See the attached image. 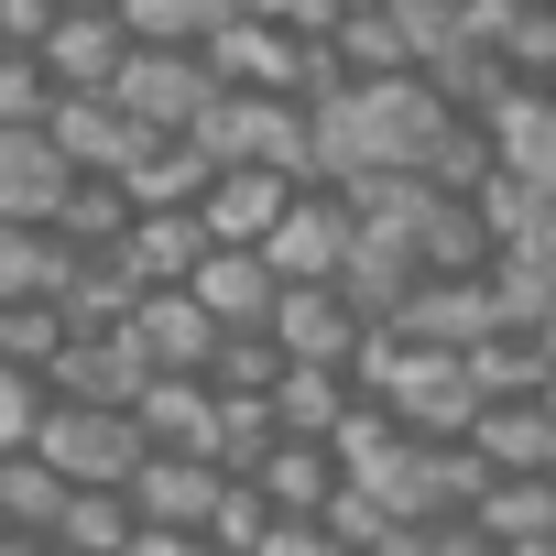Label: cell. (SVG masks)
<instances>
[{"mask_svg":"<svg viewBox=\"0 0 556 556\" xmlns=\"http://www.w3.org/2000/svg\"><path fill=\"white\" fill-rule=\"evenodd\" d=\"M317 110V186H371V175H437L458 142V99L437 77H339L306 99Z\"/></svg>","mask_w":556,"mask_h":556,"instance_id":"obj_1","label":"cell"},{"mask_svg":"<svg viewBox=\"0 0 556 556\" xmlns=\"http://www.w3.org/2000/svg\"><path fill=\"white\" fill-rule=\"evenodd\" d=\"M207 164H273V175H295L317 186V110L306 99H251V88H218V110L186 131Z\"/></svg>","mask_w":556,"mask_h":556,"instance_id":"obj_2","label":"cell"},{"mask_svg":"<svg viewBox=\"0 0 556 556\" xmlns=\"http://www.w3.org/2000/svg\"><path fill=\"white\" fill-rule=\"evenodd\" d=\"M207 66H218V88H251V99H317V88H339L328 45L306 23H273V12H240L207 45Z\"/></svg>","mask_w":556,"mask_h":556,"instance_id":"obj_3","label":"cell"},{"mask_svg":"<svg viewBox=\"0 0 556 556\" xmlns=\"http://www.w3.org/2000/svg\"><path fill=\"white\" fill-rule=\"evenodd\" d=\"M34 447H45L77 491H131V480H142V458H153V437H142V415H131V404H45Z\"/></svg>","mask_w":556,"mask_h":556,"instance_id":"obj_4","label":"cell"},{"mask_svg":"<svg viewBox=\"0 0 556 556\" xmlns=\"http://www.w3.org/2000/svg\"><path fill=\"white\" fill-rule=\"evenodd\" d=\"M153 142H186L207 110H218V66L207 55H175V45H131V66H121V88H110Z\"/></svg>","mask_w":556,"mask_h":556,"instance_id":"obj_5","label":"cell"},{"mask_svg":"<svg viewBox=\"0 0 556 556\" xmlns=\"http://www.w3.org/2000/svg\"><path fill=\"white\" fill-rule=\"evenodd\" d=\"M350 251H361V207H350V186H306V197L285 207V229L262 240V262L285 273V285H339Z\"/></svg>","mask_w":556,"mask_h":556,"instance_id":"obj_6","label":"cell"},{"mask_svg":"<svg viewBox=\"0 0 556 556\" xmlns=\"http://www.w3.org/2000/svg\"><path fill=\"white\" fill-rule=\"evenodd\" d=\"M273 350H285L295 371H361L371 317H361L339 285H285V306H273Z\"/></svg>","mask_w":556,"mask_h":556,"instance_id":"obj_7","label":"cell"},{"mask_svg":"<svg viewBox=\"0 0 556 556\" xmlns=\"http://www.w3.org/2000/svg\"><path fill=\"white\" fill-rule=\"evenodd\" d=\"M404 339H426V350H480V339H513L502 328V295H491V273H426V285H415V306L393 317Z\"/></svg>","mask_w":556,"mask_h":556,"instance_id":"obj_8","label":"cell"},{"mask_svg":"<svg viewBox=\"0 0 556 556\" xmlns=\"http://www.w3.org/2000/svg\"><path fill=\"white\" fill-rule=\"evenodd\" d=\"M77 197V164L55 153V131H0V218L12 229H55Z\"/></svg>","mask_w":556,"mask_h":556,"instance_id":"obj_9","label":"cell"},{"mask_svg":"<svg viewBox=\"0 0 556 556\" xmlns=\"http://www.w3.org/2000/svg\"><path fill=\"white\" fill-rule=\"evenodd\" d=\"M306 186L295 175H273V164H218V186H207V240H229V251H262L273 229H285V207H295Z\"/></svg>","mask_w":556,"mask_h":556,"instance_id":"obj_10","label":"cell"},{"mask_svg":"<svg viewBox=\"0 0 556 556\" xmlns=\"http://www.w3.org/2000/svg\"><path fill=\"white\" fill-rule=\"evenodd\" d=\"M218 502H229V469H218V458H175V447H153L142 480H131V513H142V523H175V534H207Z\"/></svg>","mask_w":556,"mask_h":556,"instance_id":"obj_11","label":"cell"},{"mask_svg":"<svg viewBox=\"0 0 556 556\" xmlns=\"http://www.w3.org/2000/svg\"><path fill=\"white\" fill-rule=\"evenodd\" d=\"M45 66H55V88H66V99H99V88H121V66H131V23H121V12H88V0H77V12L45 34Z\"/></svg>","mask_w":556,"mask_h":556,"instance_id":"obj_12","label":"cell"},{"mask_svg":"<svg viewBox=\"0 0 556 556\" xmlns=\"http://www.w3.org/2000/svg\"><path fill=\"white\" fill-rule=\"evenodd\" d=\"M186 295L240 339V328H273V306H285V273H273L262 251H229V240H218V251L197 262V285H186Z\"/></svg>","mask_w":556,"mask_h":556,"instance_id":"obj_13","label":"cell"},{"mask_svg":"<svg viewBox=\"0 0 556 556\" xmlns=\"http://www.w3.org/2000/svg\"><path fill=\"white\" fill-rule=\"evenodd\" d=\"M45 131H55V153H66L77 175H131V153L153 142L110 88H99V99H55V121H45Z\"/></svg>","mask_w":556,"mask_h":556,"instance_id":"obj_14","label":"cell"},{"mask_svg":"<svg viewBox=\"0 0 556 556\" xmlns=\"http://www.w3.org/2000/svg\"><path fill=\"white\" fill-rule=\"evenodd\" d=\"M218 240H207V218L197 207H142L131 218V240H121V262H131V285L142 295H164V285H197V262H207Z\"/></svg>","mask_w":556,"mask_h":556,"instance_id":"obj_15","label":"cell"},{"mask_svg":"<svg viewBox=\"0 0 556 556\" xmlns=\"http://www.w3.org/2000/svg\"><path fill=\"white\" fill-rule=\"evenodd\" d=\"M131 339H142V361H153V371H207L229 328H218L186 285H164V295H142V306H131Z\"/></svg>","mask_w":556,"mask_h":556,"instance_id":"obj_16","label":"cell"},{"mask_svg":"<svg viewBox=\"0 0 556 556\" xmlns=\"http://www.w3.org/2000/svg\"><path fill=\"white\" fill-rule=\"evenodd\" d=\"M131 415H142V437L175 447V458H207V447H218V382H207V371H153Z\"/></svg>","mask_w":556,"mask_h":556,"instance_id":"obj_17","label":"cell"},{"mask_svg":"<svg viewBox=\"0 0 556 556\" xmlns=\"http://www.w3.org/2000/svg\"><path fill=\"white\" fill-rule=\"evenodd\" d=\"M469 447H480V469L491 480H556V415L523 393V404H491L480 426H469Z\"/></svg>","mask_w":556,"mask_h":556,"instance_id":"obj_18","label":"cell"},{"mask_svg":"<svg viewBox=\"0 0 556 556\" xmlns=\"http://www.w3.org/2000/svg\"><path fill=\"white\" fill-rule=\"evenodd\" d=\"M251 480H262V502L285 513V523H328V502L350 491V469H339V447H306V437H285V447H273V458L251 469Z\"/></svg>","mask_w":556,"mask_h":556,"instance_id":"obj_19","label":"cell"},{"mask_svg":"<svg viewBox=\"0 0 556 556\" xmlns=\"http://www.w3.org/2000/svg\"><path fill=\"white\" fill-rule=\"evenodd\" d=\"M66 285H77V251L55 229H12L0 218V306H66Z\"/></svg>","mask_w":556,"mask_h":556,"instance_id":"obj_20","label":"cell"},{"mask_svg":"<svg viewBox=\"0 0 556 556\" xmlns=\"http://www.w3.org/2000/svg\"><path fill=\"white\" fill-rule=\"evenodd\" d=\"M350 415H361V371H285L273 382V426L306 437V447H328Z\"/></svg>","mask_w":556,"mask_h":556,"instance_id":"obj_21","label":"cell"},{"mask_svg":"<svg viewBox=\"0 0 556 556\" xmlns=\"http://www.w3.org/2000/svg\"><path fill=\"white\" fill-rule=\"evenodd\" d=\"M66 502H77V480H66L45 447H12V458H0V523H12V534H55Z\"/></svg>","mask_w":556,"mask_h":556,"instance_id":"obj_22","label":"cell"},{"mask_svg":"<svg viewBox=\"0 0 556 556\" xmlns=\"http://www.w3.org/2000/svg\"><path fill=\"white\" fill-rule=\"evenodd\" d=\"M469 534H480L491 556H523V545H545V534H556V480H491V502L469 513Z\"/></svg>","mask_w":556,"mask_h":556,"instance_id":"obj_23","label":"cell"},{"mask_svg":"<svg viewBox=\"0 0 556 556\" xmlns=\"http://www.w3.org/2000/svg\"><path fill=\"white\" fill-rule=\"evenodd\" d=\"M240 12H251V0H131L121 23H131V45H175V55H207V45H218Z\"/></svg>","mask_w":556,"mask_h":556,"instance_id":"obj_24","label":"cell"},{"mask_svg":"<svg viewBox=\"0 0 556 556\" xmlns=\"http://www.w3.org/2000/svg\"><path fill=\"white\" fill-rule=\"evenodd\" d=\"M121 186H131V207H207V186H218V164H207L197 142H142Z\"/></svg>","mask_w":556,"mask_h":556,"instance_id":"obj_25","label":"cell"},{"mask_svg":"<svg viewBox=\"0 0 556 556\" xmlns=\"http://www.w3.org/2000/svg\"><path fill=\"white\" fill-rule=\"evenodd\" d=\"M131 218H142V207H131V186H121V175H77V197H66L55 240H66L77 262H99V251H121V240H131Z\"/></svg>","mask_w":556,"mask_h":556,"instance_id":"obj_26","label":"cell"},{"mask_svg":"<svg viewBox=\"0 0 556 556\" xmlns=\"http://www.w3.org/2000/svg\"><path fill=\"white\" fill-rule=\"evenodd\" d=\"M131 534H142L131 491H77V502H66V523H55V545H66V556H131Z\"/></svg>","mask_w":556,"mask_h":556,"instance_id":"obj_27","label":"cell"},{"mask_svg":"<svg viewBox=\"0 0 556 556\" xmlns=\"http://www.w3.org/2000/svg\"><path fill=\"white\" fill-rule=\"evenodd\" d=\"M66 339H77V317H66V306H0V361L34 371V382L66 361Z\"/></svg>","mask_w":556,"mask_h":556,"instance_id":"obj_28","label":"cell"},{"mask_svg":"<svg viewBox=\"0 0 556 556\" xmlns=\"http://www.w3.org/2000/svg\"><path fill=\"white\" fill-rule=\"evenodd\" d=\"M55 99H66V88H55L45 55H0V131H45Z\"/></svg>","mask_w":556,"mask_h":556,"instance_id":"obj_29","label":"cell"},{"mask_svg":"<svg viewBox=\"0 0 556 556\" xmlns=\"http://www.w3.org/2000/svg\"><path fill=\"white\" fill-rule=\"evenodd\" d=\"M285 371H295V361L273 350V328H240V339H218V361H207V382H218V393H273Z\"/></svg>","mask_w":556,"mask_h":556,"instance_id":"obj_30","label":"cell"},{"mask_svg":"<svg viewBox=\"0 0 556 556\" xmlns=\"http://www.w3.org/2000/svg\"><path fill=\"white\" fill-rule=\"evenodd\" d=\"M34 426H45V382L0 361V458H12V447H34Z\"/></svg>","mask_w":556,"mask_h":556,"instance_id":"obj_31","label":"cell"},{"mask_svg":"<svg viewBox=\"0 0 556 556\" xmlns=\"http://www.w3.org/2000/svg\"><path fill=\"white\" fill-rule=\"evenodd\" d=\"M77 12V0H0V55H45V34Z\"/></svg>","mask_w":556,"mask_h":556,"instance_id":"obj_32","label":"cell"},{"mask_svg":"<svg viewBox=\"0 0 556 556\" xmlns=\"http://www.w3.org/2000/svg\"><path fill=\"white\" fill-rule=\"evenodd\" d=\"M262 556H350V545H339L328 523H273V534H262Z\"/></svg>","mask_w":556,"mask_h":556,"instance_id":"obj_33","label":"cell"},{"mask_svg":"<svg viewBox=\"0 0 556 556\" xmlns=\"http://www.w3.org/2000/svg\"><path fill=\"white\" fill-rule=\"evenodd\" d=\"M251 12H273V23H306V34H328L350 0H251Z\"/></svg>","mask_w":556,"mask_h":556,"instance_id":"obj_34","label":"cell"},{"mask_svg":"<svg viewBox=\"0 0 556 556\" xmlns=\"http://www.w3.org/2000/svg\"><path fill=\"white\" fill-rule=\"evenodd\" d=\"M131 556H218V545H207V534H175V523H142Z\"/></svg>","mask_w":556,"mask_h":556,"instance_id":"obj_35","label":"cell"},{"mask_svg":"<svg viewBox=\"0 0 556 556\" xmlns=\"http://www.w3.org/2000/svg\"><path fill=\"white\" fill-rule=\"evenodd\" d=\"M0 556H66L55 534H0Z\"/></svg>","mask_w":556,"mask_h":556,"instance_id":"obj_36","label":"cell"},{"mask_svg":"<svg viewBox=\"0 0 556 556\" xmlns=\"http://www.w3.org/2000/svg\"><path fill=\"white\" fill-rule=\"evenodd\" d=\"M534 350H545V361H556V306H545V328H534Z\"/></svg>","mask_w":556,"mask_h":556,"instance_id":"obj_37","label":"cell"},{"mask_svg":"<svg viewBox=\"0 0 556 556\" xmlns=\"http://www.w3.org/2000/svg\"><path fill=\"white\" fill-rule=\"evenodd\" d=\"M534 404H545V415H556V371H545V382H534Z\"/></svg>","mask_w":556,"mask_h":556,"instance_id":"obj_38","label":"cell"},{"mask_svg":"<svg viewBox=\"0 0 556 556\" xmlns=\"http://www.w3.org/2000/svg\"><path fill=\"white\" fill-rule=\"evenodd\" d=\"M88 12H131V0H88Z\"/></svg>","mask_w":556,"mask_h":556,"instance_id":"obj_39","label":"cell"},{"mask_svg":"<svg viewBox=\"0 0 556 556\" xmlns=\"http://www.w3.org/2000/svg\"><path fill=\"white\" fill-rule=\"evenodd\" d=\"M0 534H12V523H0Z\"/></svg>","mask_w":556,"mask_h":556,"instance_id":"obj_40","label":"cell"}]
</instances>
